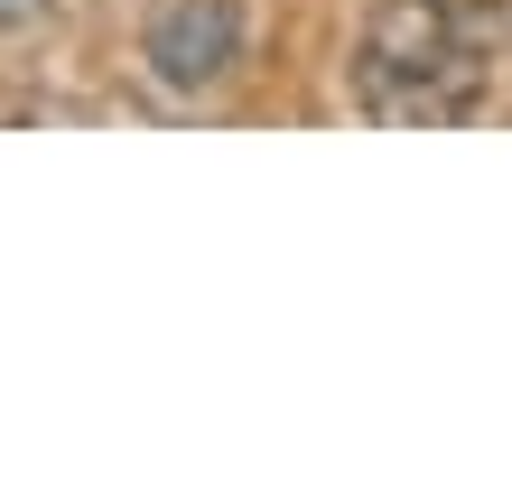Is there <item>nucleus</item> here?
Instances as JSON below:
<instances>
[{
	"label": "nucleus",
	"instance_id": "obj_1",
	"mask_svg": "<svg viewBox=\"0 0 512 503\" xmlns=\"http://www.w3.org/2000/svg\"><path fill=\"white\" fill-rule=\"evenodd\" d=\"M494 75L485 0H373L354 38V103L391 131L466 122Z\"/></svg>",
	"mask_w": 512,
	"mask_h": 503
},
{
	"label": "nucleus",
	"instance_id": "obj_2",
	"mask_svg": "<svg viewBox=\"0 0 512 503\" xmlns=\"http://www.w3.org/2000/svg\"><path fill=\"white\" fill-rule=\"evenodd\" d=\"M252 56V10L243 0H149L140 19V84L168 112H205Z\"/></svg>",
	"mask_w": 512,
	"mask_h": 503
},
{
	"label": "nucleus",
	"instance_id": "obj_3",
	"mask_svg": "<svg viewBox=\"0 0 512 503\" xmlns=\"http://www.w3.org/2000/svg\"><path fill=\"white\" fill-rule=\"evenodd\" d=\"M0 19H10V47H28L47 28V0H0Z\"/></svg>",
	"mask_w": 512,
	"mask_h": 503
}]
</instances>
